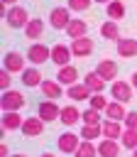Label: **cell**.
I'll use <instances>...</instances> for the list:
<instances>
[{
	"mask_svg": "<svg viewBox=\"0 0 137 157\" xmlns=\"http://www.w3.org/2000/svg\"><path fill=\"white\" fill-rule=\"evenodd\" d=\"M27 105V98L20 93V91H2V96H0V110L2 113H10V110H22Z\"/></svg>",
	"mask_w": 137,
	"mask_h": 157,
	"instance_id": "1",
	"label": "cell"
},
{
	"mask_svg": "<svg viewBox=\"0 0 137 157\" xmlns=\"http://www.w3.org/2000/svg\"><path fill=\"white\" fill-rule=\"evenodd\" d=\"M29 20H32V17H29V12H27L22 5H12V7L7 10V15H5V22H7V27H12V29H24Z\"/></svg>",
	"mask_w": 137,
	"mask_h": 157,
	"instance_id": "2",
	"label": "cell"
},
{
	"mask_svg": "<svg viewBox=\"0 0 137 157\" xmlns=\"http://www.w3.org/2000/svg\"><path fill=\"white\" fill-rule=\"evenodd\" d=\"M27 61L32 66H39L44 61H51V47L42 44V42H34L29 49H27Z\"/></svg>",
	"mask_w": 137,
	"mask_h": 157,
	"instance_id": "3",
	"label": "cell"
},
{
	"mask_svg": "<svg viewBox=\"0 0 137 157\" xmlns=\"http://www.w3.org/2000/svg\"><path fill=\"white\" fill-rule=\"evenodd\" d=\"M110 96H113V101H120V103H130V101H132V83L115 78V81L110 83Z\"/></svg>",
	"mask_w": 137,
	"mask_h": 157,
	"instance_id": "4",
	"label": "cell"
},
{
	"mask_svg": "<svg viewBox=\"0 0 137 157\" xmlns=\"http://www.w3.org/2000/svg\"><path fill=\"white\" fill-rule=\"evenodd\" d=\"M37 115L44 120V123H54V120H59L61 118V108L56 105V101H42L39 105H37Z\"/></svg>",
	"mask_w": 137,
	"mask_h": 157,
	"instance_id": "5",
	"label": "cell"
},
{
	"mask_svg": "<svg viewBox=\"0 0 137 157\" xmlns=\"http://www.w3.org/2000/svg\"><path fill=\"white\" fill-rule=\"evenodd\" d=\"M83 140H81V135H76V132H61L59 135V140H56V147L64 152V155H73L76 150H78V145H81Z\"/></svg>",
	"mask_w": 137,
	"mask_h": 157,
	"instance_id": "6",
	"label": "cell"
},
{
	"mask_svg": "<svg viewBox=\"0 0 137 157\" xmlns=\"http://www.w3.org/2000/svg\"><path fill=\"white\" fill-rule=\"evenodd\" d=\"M49 25L54 29H66L71 25V10L68 7H54L49 12Z\"/></svg>",
	"mask_w": 137,
	"mask_h": 157,
	"instance_id": "7",
	"label": "cell"
},
{
	"mask_svg": "<svg viewBox=\"0 0 137 157\" xmlns=\"http://www.w3.org/2000/svg\"><path fill=\"white\" fill-rule=\"evenodd\" d=\"M93 49H95V44H93V39L86 34V37H78V39H71V52H73V56H91L93 54Z\"/></svg>",
	"mask_w": 137,
	"mask_h": 157,
	"instance_id": "8",
	"label": "cell"
},
{
	"mask_svg": "<svg viewBox=\"0 0 137 157\" xmlns=\"http://www.w3.org/2000/svg\"><path fill=\"white\" fill-rule=\"evenodd\" d=\"M24 61H27V59H22L20 52H7L5 59H2V69H7L10 74H22V71L27 69Z\"/></svg>",
	"mask_w": 137,
	"mask_h": 157,
	"instance_id": "9",
	"label": "cell"
},
{
	"mask_svg": "<svg viewBox=\"0 0 137 157\" xmlns=\"http://www.w3.org/2000/svg\"><path fill=\"white\" fill-rule=\"evenodd\" d=\"M44 120L39 118V115H32V118H24V123H22V135L24 137H39L42 132H44Z\"/></svg>",
	"mask_w": 137,
	"mask_h": 157,
	"instance_id": "10",
	"label": "cell"
},
{
	"mask_svg": "<svg viewBox=\"0 0 137 157\" xmlns=\"http://www.w3.org/2000/svg\"><path fill=\"white\" fill-rule=\"evenodd\" d=\"M71 56H73V52H71V44H54L51 47V61L56 64V66H66L68 61H71Z\"/></svg>",
	"mask_w": 137,
	"mask_h": 157,
	"instance_id": "11",
	"label": "cell"
},
{
	"mask_svg": "<svg viewBox=\"0 0 137 157\" xmlns=\"http://www.w3.org/2000/svg\"><path fill=\"white\" fill-rule=\"evenodd\" d=\"M56 81L61 83V86H73V83H78V69L76 66H71V64H66V66H59V71H56Z\"/></svg>",
	"mask_w": 137,
	"mask_h": 157,
	"instance_id": "12",
	"label": "cell"
},
{
	"mask_svg": "<svg viewBox=\"0 0 137 157\" xmlns=\"http://www.w3.org/2000/svg\"><path fill=\"white\" fill-rule=\"evenodd\" d=\"M22 123L24 118L20 115V110H10V113H2V120H0V128L12 132V130H22Z\"/></svg>",
	"mask_w": 137,
	"mask_h": 157,
	"instance_id": "13",
	"label": "cell"
},
{
	"mask_svg": "<svg viewBox=\"0 0 137 157\" xmlns=\"http://www.w3.org/2000/svg\"><path fill=\"white\" fill-rule=\"evenodd\" d=\"M95 71L100 74V78H105V81H110V83L117 78V64H115L113 59H100L98 66H95Z\"/></svg>",
	"mask_w": 137,
	"mask_h": 157,
	"instance_id": "14",
	"label": "cell"
},
{
	"mask_svg": "<svg viewBox=\"0 0 137 157\" xmlns=\"http://www.w3.org/2000/svg\"><path fill=\"white\" fill-rule=\"evenodd\" d=\"M39 88H42L44 98H49V101H56V98H61V93H64V86H61L56 78H44Z\"/></svg>",
	"mask_w": 137,
	"mask_h": 157,
	"instance_id": "15",
	"label": "cell"
},
{
	"mask_svg": "<svg viewBox=\"0 0 137 157\" xmlns=\"http://www.w3.org/2000/svg\"><path fill=\"white\" fill-rule=\"evenodd\" d=\"M115 49H117V54H120L122 59H132V56H137V39L120 37L117 44H115Z\"/></svg>",
	"mask_w": 137,
	"mask_h": 157,
	"instance_id": "16",
	"label": "cell"
},
{
	"mask_svg": "<svg viewBox=\"0 0 137 157\" xmlns=\"http://www.w3.org/2000/svg\"><path fill=\"white\" fill-rule=\"evenodd\" d=\"M83 83H86V86L91 88V93H103V91H105V83H108V81H105V78H100V74H98V71L93 69V71H88V74L83 76Z\"/></svg>",
	"mask_w": 137,
	"mask_h": 157,
	"instance_id": "17",
	"label": "cell"
},
{
	"mask_svg": "<svg viewBox=\"0 0 137 157\" xmlns=\"http://www.w3.org/2000/svg\"><path fill=\"white\" fill-rule=\"evenodd\" d=\"M103 113H105V118H108V120H117V123H122V120L127 118L125 103H120V101H110V103H108V108H105Z\"/></svg>",
	"mask_w": 137,
	"mask_h": 157,
	"instance_id": "18",
	"label": "cell"
},
{
	"mask_svg": "<svg viewBox=\"0 0 137 157\" xmlns=\"http://www.w3.org/2000/svg\"><path fill=\"white\" fill-rule=\"evenodd\" d=\"M44 20L42 17H32L29 22H27V27H24V37L27 39H42V34H44Z\"/></svg>",
	"mask_w": 137,
	"mask_h": 157,
	"instance_id": "19",
	"label": "cell"
},
{
	"mask_svg": "<svg viewBox=\"0 0 137 157\" xmlns=\"http://www.w3.org/2000/svg\"><path fill=\"white\" fill-rule=\"evenodd\" d=\"M98 157H120V145H117V140L103 137V140L98 142Z\"/></svg>",
	"mask_w": 137,
	"mask_h": 157,
	"instance_id": "20",
	"label": "cell"
},
{
	"mask_svg": "<svg viewBox=\"0 0 137 157\" xmlns=\"http://www.w3.org/2000/svg\"><path fill=\"white\" fill-rule=\"evenodd\" d=\"M42 74H39V69L37 66H27L24 71H22V83L27 86V88H37V86H42Z\"/></svg>",
	"mask_w": 137,
	"mask_h": 157,
	"instance_id": "21",
	"label": "cell"
},
{
	"mask_svg": "<svg viewBox=\"0 0 137 157\" xmlns=\"http://www.w3.org/2000/svg\"><path fill=\"white\" fill-rule=\"evenodd\" d=\"M122 132H125L122 123H117V120H103V137L117 140V137H122Z\"/></svg>",
	"mask_w": 137,
	"mask_h": 157,
	"instance_id": "22",
	"label": "cell"
},
{
	"mask_svg": "<svg viewBox=\"0 0 137 157\" xmlns=\"http://www.w3.org/2000/svg\"><path fill=\"white\" fill-rule=\"evenodd\" d=\"M66 96H68L71 101H88L93 93H91V88H88L86 83H73V86L66 88Z\"/></svg>",
	"mask_w": 137,
	"mask_h": 157,
	"instance_id": "23",
	"label": "cell"
},
{
	"mask_svg": "<svg viewBox=\"0 0 137 157\" xmlns=\"http://www.w3.org/2000/svg\"><path fill=\"white\" fill-rule=\"evenodd\" d=\"M81 113H83V110H78L76 105H64V108H61V118H59V120H61L64 125H68V128H71V125H76V123L81 120Z\"/></svg>",
	"mask_w": 137,
	"mask_h": 157,
	"instance_id": "24",
	"label": "cell"
},
{
	"mask_svg": "<svg viewBox=\"0 0 137 157\" xmlns=\"http://www.w3.org/2000/svg\"><path fill=\"white\" fill-rule=\"evenodd\" d=\"M105 15H108V20H122L125 17V2L122 0H110L108 5H105Z\"/></svg>",
	"mask_w": 137,
	"mask_h": 157,
	"instance_id": "25",
	"label": "cell"
},
{
	"mask_svg": "<svg viewBox=\"0 0 137 157\" xmlns=\"http://www.w3.org/2000/svg\"><path fill=\"white\" fill-rule=\"evenodd\" d=\"M86 32H88V25H86V20H71V25L66 27V34H68L71 39L86 37Z\"/></svg>",
	"mask_w": 137,
	"mask_h": 157,
	"instance_id": "26",
	"label": "cell"
},
{
	"mask_svg": "<svg viewBox=\"0 0 137 157\" xmlns=\"http://www.w3.org/2000/svg\"><path fill=\"white\" fill-rule=\"evenodd\" d=\"M100 34L105 37V39H120V27H117V22L115 20H108V22H103L100 25Z\"/></svg>",
	"mask_w": 137,
	"mask_h": 157,
	"instance_id": "27",
	"label": "cell"
},
{
	"mask_svg": "<svg viewBox=\"0 0 137 157\" xmlns=\"http://www.w3.org/2000/svg\"><path fill=\"white\" fill-rule=\"evenodd\" d=\"M73 157H98V145L91 140H83L78 145V150L73 152Z\"/></svg>",
	"mask_w": 137,
	"mask_h": 157,
	"instance_id": "28",
	"label": "cell"
},
{
	"mask_svg": "<svg viewBox=\"0 0 137 157\" xmlns=\"http://www.w3.org/2000/svg\"><path fill=\"white\" fill-rule=\"evenodd\" d=\"M100 135H103V123H100V125H83V128H81V137H83V140H91V142H93V140H98Z\"/></svg>",
	"mask_w": 137,
	"mask_h": 157,
	"instance_id": "29",
	"label": "cell"
},
{
	"mask_svg": "<svg viewBox=\"0 0 137 157\" xmlns=\"http://www.w3.org/2000/svg\"><path fill=\"white\" fill-rule=\"evenodd\" d=\"M81 123H83V125H100V110L86 108V110L81 113Z\"/></svg>",
	"mask_w": 137,
	"mask_h": 157,
	"instance_id": "30",
	"label": "cell"
},
{
	"mask_svg": "<svg viewBox=\"0 0 137 157\" xmlns=\"http://www.w3.org/2000/svg\"><path fill=\"white\" fill-rule=\"evenodd\" d=\"M120 145L127 147V150H135V147H137V130L125 128V132H122V137H120Z\"/></svg>",
	"mask_w": 137,
	"mask_h": 157,
	"instance_id": "31",
	"label": "cell"
},
{
	"mask_svg": "<svg viewBox=\"0 0 137 157\" xmlns=\"http://www.w3.org/2000/svg\"><path fill=\"white\" fill-rule=\"evenodd\" d=\"M108 103H110V101H108L103 93H93V96L88 98V108H95V110H105Z\"/></svg>",
	"mask_w": 137,
	"mask_h": 157,
	"instance_id": "32",
	"label": "cell"
},
{
	"mask_svg": "<svg viewBox=\"0 0 137 157\" xmlns=\"http://www.w3.org/2000/svg\"><path fill=\"white\" fill-rule=\"evenodd\" d=\"M91 5H93V0H68L66 7H68L71 12H86Z\"/></svg>",
	"mask_w": 137,
	"mask_h": 157,
	"instance_id": "33",
	"label": "cell"
},
{
	"mask_svg": "<svg viewBox=\"0 0 137 157\" xmlns=\"http://www.w3.org/2000/svg\"><path fill=\"white\" fill-rule=\"evenodd\" d=\"M12 86V74L7 69H0V91H10Z\"/></svg>",
	"mask_w": 137,
	"mask_h": 157,
	"instance_id": "34",
	"label": "cell"
},
{
	"mask_svg": "<svg viewBox=\"0 0 137 157\" xmlns=\"http://www.w3.org/2000/svg\"><path fill=\"white\" fill-rule=\"evenodd\" d=\"M122 125L130 130H137V110H127V118L122 120Z\"/></svg>",
	"mask_w": 137,
	"mask_h": 157,
	"instance_id": "35",
	"label": "cell"
},
{
	"mask_svg": "<svg viewBox=\"0 0 137 157\" xmlns=\"http://www.w3.org/2000/svg\"><path fill=\"white\" fill-rule=\"evenodd\" d=\"M0 157H10V147H7L5 142L0 145Z\"/></svg>",
	"mask_w": 137,
	"mask_h": 157,
	"instance_id": "36",
	"label": "cell"
},
{
	"mask_svg": "<svg viewBox=\"0 0 137 157\" xmlns=\"http://www.w3.org/2000/svg\"><path fill=\"white\" fill-rule=\"evenodd\" d=\"M130 83H132V88H137V71L132 74V81H130Z\"/></svg>",
	"mask_w": 137,
	"mask_h": 157,
	"instance_id": "37",
	"label": "cell"
},
{
	"mask_svg": "<svg viewBox=\"0 0 137 157\" xmlns=\"http://www.w3.org/2000/svg\"><path fill=\"white\" fill-rule=\"evenodd\" d=\"M2 2H5V5H10V7H12V5H20L17 0H2Z\"/></svg>",
	"mask_w": 137,
	"mask_h": 157,
	"instance_id": "38",
	"label": "cell"
},
{
	"mask_svg": "<svg viewBox=\"0 0 137 157\" xmlns=\"http://www.w3.org/2000/svg\"><path fill=\"white\" fill-rule=\"evenodd\" d=\"M93 2H98V5H100V2H103V5H108L110 0H93Z\"/></svg>",
	"mask_w": 137,
	"mask_h": 157,
	"instance_id": "39",
	"label": "cell"
},
{
	"mask_svg": "<svg viewBox=\"0 0 137 157\" xmlns=\"http://www.w3.org/2000/svg\"><path fill=\"white\" fill-rule=\"evenodd\" d=\"M42 157H54V155H51V152H44V155H42Z\"/></svg>",
	"mask_w": 137,
	"mask_h": 157,
	"instance_id": "40",
	"label": "cell"
},
{
	"mask_svg": "<svg viewBox=\"0 0 137 157\" xmlns=\"http://www.w3.org/2000/svg\"><path fill=\"white\" fill-rule=\"evenodd\" d=\"M132 157H137V147H135V150H132Z\"/></svg>",
	"mask_w": 137,
	"mask_h": 157,
	"instance_id": "41",
	"label": "cell"
},
{
	"mask_svg": "<svg viewBox=\"0 0 137 157\" xmlns=\"http://www.w3.org/2000/svg\"><path fill=\"white\" fill-rule=\"evenodd\" d=\"M10 157H27V155H10Z\"/></svg>",
	"mask_w": 137,
	"mask_h": 157,
	"instance_id": "42",
	"label": "cell"
}]
</instances>
